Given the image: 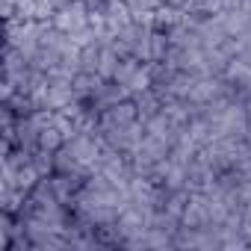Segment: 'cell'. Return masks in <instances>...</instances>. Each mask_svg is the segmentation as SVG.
<instances>
[{
  "label": "cell",
  "instance_id": "cell-1",
  "mask_svg": "<svg viewBox=\"0 0 251 251\" xmlns=\"http://www.w3.org/2000/svg\"><path fill=\"white\" fill-rule=\"evenodd\" d=\"M53 27L59 33H80L83 27H89V3L86 0H71V3L59 6L53 15Z\"/></svg>",
  "mask_w": 251,
  "mask_h": 251
}]
</instances>
